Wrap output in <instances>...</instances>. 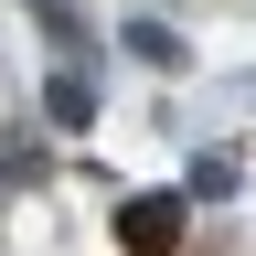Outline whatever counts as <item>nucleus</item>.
I'll return each instance as SVG.
<instances>
[{"instance_id":"1","label":"nucleus","mask_w":256,"mask_h":256,"mask_svg":"<svg viewBox=\"0 0 256 256\" xmlns=\"http://www.w3.org/2000/svg\"><path fill=\"white\" fill-rule=\"evenodd\" d=\"M118 235L139 246V256H171V246H182V203H171V192H139V203L118 214Z\"/></svg>"},{"instance_id":"2","label":"nucleus","mask_w":256,"mask_h":256,"mask_svg":"<svg viewBox=\"0 0 256 256\" xmlns=\"http://www.w3.org/2000/svg\"><path fill=\"white\" fill-rule=\"evenodd\" d=\"M22 11H32V32H43L54 54H96V43H86V11H75V0H22Z\"/></svg>"},{"instance_id":"3","label":"nucleus","mask_w":256,"mask_h":256,"mask_svg":"<svg viewBox=\"0 0 256 256\" xmlns=\"http://www.w3.org/2000/svg\"><path fill=\"white\" fill-rule=\"evenodd\" d=\"M128 54H139L150 75H182V64H192V43H182L171 22H128Z\"/></svg>"},{"instance_id":"4","label":"nucleus","mask_w":256,"mask_h":256,"mask_svg":"<svg viewBox=\"0 0 256 256\" xmlns=\"http://www.w3.org/2000/svg\"><path fill=\"white\" fill-rule=\"evenodd\" d=\"M43 118H54V128H86V118H96V86L75 75V64H64V75L43 86Z\"/></svg>"}]
</instances>
